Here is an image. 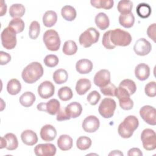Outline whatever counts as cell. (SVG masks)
Here are the masks:
<instances>
[{
    "instance_id": "obj_10",
    "label": "cell",
    "mask_w": 156,
    "mask_h": 156,
    "mask_svg": "<svg viewBox=\"0 0 156 156\" xmlns=\"http://www.w3.org/2000/svg\"><path fill=\"white\" fill-rule=\"evenodd\" d=\"M37 108L39 111L46 112L51 115H55L60 109V104L57 99H51L46 103L38 104Z\"/></svg>"
},
{
    "instance_id": "obj_11",
    "label": "cell",
    "mask_w": 156,
    "mask_h": 156,
    "mask_svg": "<svg viewBox=\"0 0 156 156\" xmlns=\"http://www.w3.org/2000/svg\"><path fill=\"white\" fill-rule=\"evenodd\" d=\"M140 115L142 119L148 124H156V110L151 105H144L140 110Z\"/></svg>"
},
{
    "instance_id": "obj_32",
    "label": "cell",
    "mask_w": 156,
    "mask_h": 156,
    "mask_svg": "<svg viewBox=\"0 0 156 156\" xmlns=\"http://www.w3.org/2000/svg\"><path fill=\"white\" fill-rule=\"evenodd\" d=\"M52 78L57 84H62L65 83L68 78V74L64 69H58L53 73Z\"/></svg>"
},
{
    "instance_id": "obj_6",
    "label": "cell",
    "mask_w": 156,
    "mask_h": 156,
    "mask_svg": "<svg viewBox=\"0 0 156 156\" xmlns=\"http://www.w3.org/2000/svg\"><path fill=\"white\" fill-rule=\"evenodd\" d=\"M16 34L10 27H5L1 34L2 46L7 49H13L16 44Z\"/></svg>"
},
{
    "instance_id": "obj_2",
    "label": "cell",
    "mask_w": 156,
    "mask_h": 156,
    "mask_svg": "<svg viewBox=\"0 0 156 156\" xmlns=\"http://www.w3.org/2000/svg\"><path fill=\"white\" fill-rule=\"evenodd\" d=\"M138 118L135 116L129 115L126 117L118 126V133L123 138H129L132 136L133 132L138 128Z\"/></svg>"
},
{
    "instance_id": "obj_24",
    "label": "cell",
    "mask_w": 156,
    "mask_h": 156,
    "mask_svg": "<svg viewBox=\"0 0 156 156\" xmlns=\"http://www.w3.org/2000/svg\"><path fill=\"white\" fill-rule=\"evenodd\" d=\"M94 21L97 27L102 30L107 29L110 24L108 16L103 12H100L98 13L95 16Z\"/></svg>"
},
{
    "instance_id": "obj_50",
    "label": "cell",
    "mask_w": 156,
    "mask_h": 156,
    "mask_svg": "<svg viewBox=\"0 0 156 156\" xmlns=\"http://www.w3.org/2000/svg\"><path fill=\"white\" fill-rule=\"evenodd\" d=\"M128 156H142L143 153L141 151V150L139 148L137 147H133L132 149H130L127 152Z\"/></svg>"
},
{
    "instance_id": "obj_37",
    "label": "cell",
    "mask_w": 156,
    "mask_h": 156,
    "mask_svg": "<svg viewBox=\"0 0 156 156\" xmlns=\"http://www.w3.org/2000/svg\"><path fill=\"white\" fill-rule=\"evenodd\" d=\"M24 22L20 18L12 19L9 23V27H11L16 34L21 33L24 29Z\"/></svg>"
},
{
    "instance_id": "obj_26",
    "label": "cell",
    "mask_w": 156,
    "mask_h": 156,
    "mask_svg": "<svg viewBox=\"0 0 156 156\" xmlns=\"http://www.w3.org/2000/svg\"><path fill=\"white\" fill-rule=\"evenodd\" d=\"M119 23L121 26L125 28L132 27L135 23V17L133 14L132 12L121 14L119 16Z\"/></svg>"
},
{
    "instance_id": "obj_13",
    "label": "cell",
    "mask_w": 156,
    "mask_h": 156,
    "mask_svg": "<svg viewBox=\"0 0 156 156\" xmlns=\"http://www.w3.org/2000/svg\"><path fill=\"white\" fill-rule=\"evenodd\" d=\"M56 151L55 146L51 143L39 144L34 148L35 154L37 156H53Z\"/></svg>"
},
{
    "instance_id": "obj_1",
    "label": "cell",
    "mask_w": 156,
    "mask_h": 156,
    "mask_svg": "<svg viewBox=\"0 0 156 156\" xmlns=\"http://www.w3.org/2000/svg\"><path fill=\"white\" fill-rule=\"evenodd\" d=\"M43 68L41 63L34 62L24 68L21 73V77L26 83H33L43 76Z\"/></svg>"
},
{
    "instance_id": "obj_48",
    "label": "cell",
    "mask_w": 156,
    "mask_h": 156,
    "mask_svg": "<svg viewBox=\"0 0 156 156\" xmlns=\"http://www.w3.org/2000/svg\"><path fill=\"white\" fill-rule=\"evenodd\" d=\"M155 30H156V24L153 23L150 25L147 29V34L148 37L152 39L154 42H155Z\"/></svg>"
},
{
    "instance_id": "obj_8",
    "label": "cell",
    "mask_w": 156,
    "mask_h": 156,
    "mask_svg": "<svg viewBox=\"0 0 156 156\" xmlns=\"http://www.w3.org/2000/svg\"><path fill=\"white\" fill-rule=\"evenodd\" d=\"M143 146L147 151H153L156 148V134L151 129H144L141 134Z\"/></svg>"
},
{
    "instance_id": "obj_17",
    "label": "cell",
    "mask_w": 156,
    "mask_h": 156,
    "mask_svg": "<svg viewBox=\"0 0 156 156\" xmlns=\"http://www.w3.org/2000/svg\"><path fill=\"white\" fill-rule=\"evenodd\" d=\"M57 136V130L51 124L43 126L40 130L41 138L46 142L53 141Z\"/></svg>"
},
{
    "instance_id": "obj_45",
    "label": "cell",
    "mask_w": 156,
    "mask_h": 156,
    "mask_svg": "<svg viewBox=\"0 0 156 156\" xmlns=\"http://www.w3.org/2000/svg\"><path fill=\"white\" fill-rule=\"evenodd\" d=\"M110 33H111V30L105 32L104 34V35L102 37V43L103 46L107 49H113L116 47L111 42L110 38Z\"/></svg>"
},
{
    "instance_id": "obj_19",
    "label": "cell",
    "mask_w": 156,
    "mask_h": 156,
    "mask_svg": "<svg viewBox=\"0 0 156 156\" xmlns=\"http://www.w3.org/2000/svg\"><path fill=\"white\" fill-rule=\"evenodd\" d=\"M65 110L70 118H76L81 115L82 107L80 103L73 102L66 106Z\"/></svg>"
},
{
    "instance_id": "obj_51",
    "label": "cell",
    "mask_w": 156,
    "mask_h": 156,
    "mask_svg": "<svg viewBox=\"0 0 156 156\" xmlns=\"http://www.w3.org/2000/svg\"><path fill=\"white\" fill-rule=\"evenodd\" d=\"M7 12V5L5 4V2L1 0V13H0V16H4Z\"/></svg>"
},
{
    "instance_id": "obj_49",
    "label": "cell",
    "mask_w": 156,
    "mask_h": 156,
    "mask_svg": "<svg viewBox=\"0 0 156 156\" xmlns=\"http://www.w3.org/2000/svg\"><path fill=\"white\" fill-rule=\"evenodd\" d=\"M71 118L68 116V115L66 114L65 108H60L58 113H57L56 119L58 121H62L65 120H68Z\"/></svg>"
},
{
    "instance_id": "obj_29",
    "label": "cell",
    "mask_w": 156,
    "mask_h": 156,
    "mask_svg": "<svg viewBox=\"0 0 156 156\" xmlns=\"http://www.w3.org/2000/svg\"><path fill=\"white\" fill-rule=\"evenodd\" d=\"M76 9L71 5H66L62 8L61 15L66 21H73L76 17Z\"/></svg>"
},
{
    "instance_id": "obj_23",
    "label": "cell",
    "mask_w": 156,
    "mask_h": 156,
    "mask_svg": "<svg viewBox=\"0 0 156 156\" xmlns=\"http://www.w3.org/2000/svg\"><path fill=\"white\" fill-rule=\"evenodd\" d=\"M91 87V81L86 78H82L77 80L76 85V91L79 95L85 94Z\"/></svg>"
},
{
    "instance_id": "obj_39",
    "label": "cell",
    "mask_w": 156,
    "mask_h": 156,
    "mask_svg": "<svg viewBox=\"0 0 156 156\" xmlns=\"http://www.w3.org/2000/svg\"><path fill=\"white\" fill-rule=\"evenodd\" d=\"M133 7V3L132 1L129 0H122L119 1L117 9L121 14L130 13Z\"/></svg>"
},
{
    "instance_id": "obj_41",
    "label": "cell",
    "mask_w": 156,
    "mask_h": 156,
    "mask_svg": "<svg viewBox=\"0 0 156 156\" xmlns=\"http://www.w3.org/2000/svg\"><path fill=\"white\" fill-rule=\"evenodd\" d=\"M40 32V26L38 21H33L29 26V36L32 39L35 40L37 38Z\"/></svg>"
},
{
    "instance_id": "obj_14",
    "label": "cell",
    "mask_w": 156,
    "mask_h": 156,
    "mask_svg": "<svg viewBox=\"0 0 156 156\" xmlns=\"http://www.w3.org/2000/svg\"><path fill=\"white\" fill-rule=\"evenodd\" d=\"M37 91L40 98L42 99H48L54 95L55 87L51 82L46 80L40 83L38 87Z\"/></svg>"
},
{
    "instance_id": "obj_34",
    "label": "cell",
    "mask_w": 156,
    "mask_h": 156,
    "mask_svg": "<svg viewBox=\"0 0 156 156\" xmlns=\"http://www.w3.org/2000/svg\"><path fill=\"white\" fill-rule=\"evenodd\" d=\"M77 51V46L76 42L73 40H67L66 41L63 46L62 51L67 55H72L76 53Z\"/></svg>"
},
{
    "instance_id": "obj_38",
    "label": "cell",
    "mask_w": 156,
    "mask_h": 156,
    "mask_svg": "<svg viewBox=\"0 0 156 156\" xmlns=\"http://www.w3.org/2000/svg\"><path fill=\"white\" fill-rule=\"evenodd\" d=\"M91 140L87 136H81L79 137L76 141L77 147L81 151H85L91 146Z\"/></svg>"
},
{
    "instance_id": "obj_5",
    "label": "cell",
    "mask_w": 156,
    "mask_h": 156,
    "mask_svg": "<svg viewBox=\"0 0 156 156\" xmlns=\"http://www.w3.org/2000/svg\"><path fill=\"white\" fill-rule=\"evenodd\" d=\"M100 34L94 27H89L79 36V43L84 48H89L99 40Z\"/></svg>"
},
{
    "instance_id": "obj_3",
    "label": "cell",
    "mask_w": 156,
    "mask_h": 156,
    "mask_svg": "<svg viewBox=\"0 0 156 156\" xmlns=\"http://www.w3.org/2000/svg\"><path fill=\"white\" fill-rule=\"evenodd\" d=\"M110 38L112 43L115 46H127L132 41L130 34L128 32L119 28L111 30Z\"/></svg>"
},
{
    "instance_id": "obj_18",
    "label": "cell",
    "mask_w": 156,
    "mask_h": 156,
    "mask_svg": "<svg viewBox=\"0 0 156 156\" xmlns=\"http://www.w3.org/2000/svg\"><path fill=\"white\" fill-rule=\"evenodd\" d=\"M93 65L91 60L83 58L78 60L76 64V71L80 74L90 73L93 69Z\"/></svg>"
},
{
    "instance_id": "obj_36",
    "label": "cell",
    "mask_w": 156,
    "mask_h": 156,
    "mask_svg": "<svg viewBox=\"0 0 156 156\" xmlns=\"http://www.w3.org/2000/svg\"><path fill=\"white\" fill-rule=\"evenodd\" d=\"M92 6L97 9H110L113 7L114 2L113 0H91Z\"/></svg>"
},
{
    "instance_id": "obj_30",
    "label": "cell",
    "mask_w": 156,
    "mask_h": 156,
    "mask_svg": "<svg viewBox=\"0 0 156 156\" xmlns=\"http://www.w3.org/2000/svg\"><path fill=\"white\" fill-rule=\"evenodd\" d=\"M7 90L11 95H16L21 90V85L20 82L16 79H10L7 85Z\"/></svg>"
},
{
    "instance_id": "obj_21",
    "label": "cell",
    "mask_w": 156,
    "mask_h": 156,
    "mask_svg": "<svg viewBox=\"0 0 156 156\" xmlns=\"http://www.w3.org/2000/svg\"><path fill=\"white\" fill-rule=\"evenodd\" d=\"M135 77L140 80L144 81L146 80L150 75L149 66L144 63L138 64L135 69Z\"/></svg>"
},
{
    "instance_id": "obj_52",
    "label": "cell",
    "mask_w": 156,
    "mask_h": 156,
    "mask_svg": "<svg viewBox=\"0 0 156 156\" xmlns=\"http://www.w3.org/2000/svg\"><path fill=\"white\" fill-rule=\"evenodd\" d=\"M108 155H121V156H123V154L119 150H115V151H113L110 153H109Z\"/></svg>"
},
{
    "instance_id": "obj_40",
    "label": "cell",
    "mask_w": 156,
    "mask_h": 156,
    "mask_svg": "<svg viewBox=\"0 0 156 156\" xmlns=\"http://www.w3.org/2000/svg\"><path fill=\"white\" fill-rule=\"evenodd\" d=\"M57 95L60 99L63 101H67L70 100L73 96V93L72 90L68 87H62L58 91Z\"/></svg>"
},
{
    "instance_id": "obj_43",
    "label": "cell",
    "mask_w": 156,
    "mask_h": 156,
    "mask_svg": "<svg viewBox=\"0 0 156 156\" xmlns=\"http://www.w3.org/2000/svg\"><path fill=\"white\" fill-rule=\"evenodd\" d=\"M43 62L44 65L48 67L53 68L57 65L59 60L57 55L54 54H49L44 57Z\"/></svg>"
},
{
    "instance_id": "obj_33",
    "label": "cell",
    "mask_w": 156,
    "mask_h": 156,
    "mask_svg": "<svg viewBox=\"0 0 156 156\" xmlns=\"http://www.w3.org/2000/svg\"><path fill=\"white\" fill-rule=\"evenodd\" d=\"M136 12L140 18H147L151 14V7L147 3H140L136 6Z\"/></svg>"
},
{
    "instance_id": "obj_42",
    "label": "cell",
    "mask_w": 156,
    "mask_h": 156,
    "mask_svg": "<svg viewBox=\"0 0 156 156\" xmlns=\"http://www.w3.org/2000/svg\"><path fill=\"white\" fill-rule=\"evenodd\" d=\"M116 88L117 87L110 82L107 85L100 88V90L101 93L105 96H115V91Z\"/></svg>"
},
{
    "instance_id": "obj_4",
    "label": "cell",
    "mask_w": 156,
    "mask_h": 156,
    "mask_svg": "<svg viewBox=\"0 0 156 156\" xmlns=\"http://www.w3.org/2000/svg\"><path fill=\"white\" fill-rule=\"evenodd\" d=\"M43 42L46 48L51 51H57L59 49L61 41L58 32L54 29L46 30L43 36Z\"/></svg>"
},
{
    "instance_id": "obj_7",
    "label": "cell",
    "mask_w": 156,
    "mask_h": 156,
    "mask_svg": "<svg viewBox=\"0 0 156 156\" xmlns=\"http://www.w3.org/2000/svg\"><path fill=\"white\" fill-rule=\"evenodd\" d=\"M116 104L114 99L106 98L102 100L98 108L99 114L104 118H110L114 115Z\"/></svg>"
},
{
    "instance_id": "obj_12",
    "label": "cell",
    "mask_w": 156,
    "mask_h": 156,
    "mask_svg": "<svg viewBox=\"0 0 156 156\" xmlns=\"http://www.w3.org/2000/svg\"><path fill=\"white\" fill-rule=\"evenodd\" d=\"M151 44L144 38H141L137 40L133 46L134 52L140 56L147 55L151 51Z\"/></svg>"
},
{
    "instance_id": "obj_9",
    "label": "cell",
    "mask_w": 156,
    "mask_h": 156,
    "mask_svg": "<svg viewBox=\"0 0 156 156\" xmlns=\"http://www.w3.org/2000/svg\"><path fill=\"white\" fill-rule=\"evenodd\" d=\"M115 96L119 100V104L121 108L125 110H131L133 107V102L130 99V95L123 88L118 87L116 89Z\"/></svg>"
},
{
    "instance_id": "obj_31",
    "label": "cell",
    "mask_w": 156,
    "mask_h": 156,
    "mask_svg": "<svg viewBox=\"0 0 156 156\" xmlns=\"http://www.w3.org/2000/svg\"><path fill=\"white\" fill-rule=\"evenodd\" d=\"M25 13V7L21 4H13L9 9V14L13 18H21Z\"/></svg>"
},
{
    "instance_id": "obj_25",
    "label": "cell",
    "mask_w": 156,
    "mask_h": 156,
    "mask_svg": "<svg viewBox=\"0 0 156 156\" xmlns=\"http://www.w3.org/2000/svg\"><path fill=\"white\" fill-rule=\"evenodd\" d=\"M43 23L47 27H52L57 21V15L53 10L46 11L43 16Z\"/></svg>"
},
{
    "instance_id": "obj_16",
    "label": "cell",
    "mask_w": 156,
    "mask_h": 156,
    "mask_svg": "<svg viewBox=\"0 0 156 156\" xmlns=\"http://www.w3.org/2000/svg\"><path fill=\"white\" fill-rule=\"evenodd\" d=\"M94 84L99 88L107 85L110 82V73L108 70L102 69L98 71L93 79Z\"/></svg>"
},
{
    "instance_id": "obj_53",
    "label": "cell",
    "mask_w": 156,
    "mask_h": 156,
    "mask_svg": "<svg viewBox=\"0 0 156 156\" xmlns=\"http://www.w3.org/2000/svg\"><path fill=\"white\" fill-rule=\"evenodd\" d=\"M5 139L4 138V136L1 138V149L4 148L5 147Z\"/></svg>"
},
{
    "instance_id": "obj_47",
    "label": "cell",
    "mask_w": 156,
    "mask_h": 156,
    "mask_svg": "<svg viewBox=\"0 0 156 156\" xmlns=\"http://www.w3.org/2000/svg\"><path fill=\"white\" fill-rule=\"evenodd\" d=\"M11 60V55L4 51L0 52V65H4Z\"/></svg>"
},
{
    "instance_id": "obj_28",
    "label": "cell",
    "mask_w": 156,
    "mask_h": 156,
    "mask_svg": "<svg viewBox=\"0 0 156 156\" xmlns=\"http://www.w3.org/2000/svg\"><path fill=\"white\" fill-rule=\"evenodd\" d=\"M35 99V96L33 93L30 91H26L21 94L20 97L19 101L24 107H29L33 105Z\"/></svg>"
},
{
    "instance_id": "obj_22",
    "label": "cell",
    "mask_w": 156,
    "mask_h": 156,
    "mask_svg": "<svg viewBox=\"0 0 156 156\" xmlns=\"http://www.w3.org/2000/svg\"><path fill=\"white\" fill-rule=\"evenodd\" d=\"M57 146L58 148L63 151L71 149L73 145V138L66 134L62 135L57 140Z\"/></svg>"
},
{
    "instance_id": "obj_15",
    "label": "cell",
    "mask_w": 156,
    "mask_h": 156,
    "mask_svg": "<svg viewBox=\"0 0 156 156\" xmlns=\"http://www.w3.org/2000/svg\"><path fill=\"white\" fill-rule=\"evenodd\" d=\"M99 119L94 115H90L86 117L82 122V126L83 129L88 133L96 132L99 127Z\"/></svg>"
},
{
    "instance_id": "obj_35",
    "label": "cell",
    "mask_w": 156,
    "mask_h": 156,
    "mask_svg": "<svg viewBox=\"0 0 156 156\" xmlns=\"http://www.w3.org/2000/svg\"><path fill=\"white\" fill-rule=\"evenodd\" d=\"M119 87L125 89L130 95L133 94L136 90V86L135 83L134 81L129 79L122 80L120 82Z\"/></svg>"
},
{
    "instance_id": "obj_44",
    "label": "cell",
    "mask_w": 156,
    "mask_h": 156,
    "mask_svg": "<svg viewBox=\"0 0 156 156\" xmlns=\"http://www.w3.org/2000/svg\"><path fill=\"white\" fill-rule=\"evenodd\" d=\"M144 91L146 94L151 98L155 97L156 96V83L155 82L152 81L147 83L144 88Z\"/></svg>"
},
{
    "instance_id": "obj_27",
    "label": "cell",
    "mask_w": 156,
    "mask_h": 156,
    "mask_svg": "<svg viewBox=\"0 0 156 156\" xmlns=\"http://www.w3.org/2000/svg\"><path fill=\"white\" fill-rule=\"evenodd\" d=\"M5 139V147L9 151L15 150L18 146V141L16 135L12 133H8L4 136Z\"/></svg>"
},
{
    "instance_id": "obj_46",
    "label": "cell",
    "mask_w": 156,
    "mask_h": 156,
    "mask_svg": "<svg viewBox=\"0 0 156 156\" xmlns=\"http://www.w3.org/2000/svg\"><path fill=\"white\" fill-rule=\"evenodd\" d=\"M101 99V94L98 91L94 90L91 91L87 97V101L92 105H95L98 104Z\"/></svg>"
},
{
    "instance_id": "obj_20",
    "label": "cell",
    "mask_w": 156,
    "mask_h": 156,
    "mask_svg": "<svg viewBox=\"0 0 156 156\" xmlns=\"http://www.w3.org/2000/svg\"><path fill=\"white\" fill-rule=\"evenodd\" d=\"M21 138L24 144L27 146H33L38 142V136L35 132L27 129L21 134Z\"/></svg>"
}]
</instances>
